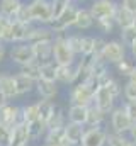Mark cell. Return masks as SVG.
Returning a JSON list of instances; mask_svg holds the SVG:
<instances>
[{
    "label": "cell",
    "mask_w": 136,
    "mask_h": 146,
    "mask_svg": "<svg viewBox=\"0 0 136 146\" xmlns=\"http://www.w3.org/2000/svg\"><path fill=\"white\" fill-rule=\"evenodd\" d=\"M27 7H29V15L33 24L49 26L55 21V9L51 0H33V2H27Z\"/></svg>",
    "instance_id": "obj_1"
},
{
    "label": "cell",
    "mask_w": 136,
    "mask_h": 146,
    "mask_svg": "<svg viewBox=\"0 0 136 146\" xmlns=\"http://www.w3.org/2000/svg\"><path fill=\"white\" fill-rule=\"evenodd\" d=\"M135 122L131 121V117L128 115V112L124 109L123 104H117L114 109L109 112L107 117V129L111 133H117V134H128L131 126Z\"/></svg>",
    "instance_id": "obj_2"
},
{
    "label": "cell",
    "mask_w": 136,
    "mask_h": 146,
    "mask_svg": "<svg viewBox=\"0 0 136 146\" xmlns=\"http://www.w3.org/2000/svg\"><path fill=\"white\" fill-rule=\"evenodd\" d=\"M78 7H80V5H77V3L73 2V3H70L65 10H61V12L55 17V21L49 24V27L53 29L55 34H68V33L73 29Z\"/></svg>",
    "instance_id": "obj_3"
},
{
    "label": "cell",
    "mask_w": 136,
    "mask_h": 146,
    "mask_svg": "<svg viewBox=\"0 0 136 146\" xmlns=\"http://www.w3.org/2000/svg\"><path fill=\"white\" fill-rule=\"evenodd\" d=\"M128 56H129V49H128V46L121 39H107V42L104 46V51H102L101 60H104L107 65L114 66L119 61L126 60Z\"/></svg>",
    "instance_id": "obj_4"
},
{
    "label": "cell",
    "mask_w": 136,
    "mask_h": 146,
    "mask_svg": "<svg viewBox=\"0 0 136 146\" xmlns=\"http://www.w3.org/2000/svg\"><path fill=\"white\" fill-rule=\"evenodd\" d=\"M78 58L68 44L67 34H56L53 39V61L56 65H73Z\"/></svg>",
    "instance_id": "obj_5"
},
{
    "label": "cell",
    "mask_w": 136,
    "mask_h": 146,
    "mask_svg": "<svg viewBox=\"0 0 136 146\" xmlns=\"http://www.w3.org/2000/svg\"><path fill=\"white\" fill-rule=\"evenodd\" d=\"M31 27L33 24H27V22H22V21H10L9 22V27L3 34L2 42L7 44V46H12V44H19V42H27V36L31 33Z\"/></svg>",
    "instance_id": "obj_6"
},
{
    "label": "cell",
    "mask_w": 136,
    "mask_h": 146,
    "mask_svg": "<svg viewBox=\"0 0 136 146\" xmlns=\"http://www.w3.org/2000/svg\"><path fill=\"white\" fill-rule=\"evenodd\" d=\"M94 90L87 85V83H77L68 87V95L67 100L70 106H83L89 107L94 104Z\"/></svg>",
    "instance_id": "obj_7"
},
{
    "label": "cell",
    "mask_w": 136,
    "mask_h": 146,
    "mask_svg": "<svg viewBox=\"0 0 136 146\" xmlns=\"http://www.w3.org/2000/svg\"><path fill=\"white\" fill-rule=\"evenodd\" d=\"M9 60L17 68L29 65L31 61H34V54H33L31 44L29 42H19V44L9 46Z\"/></svg>",
    "instance_id": "obj_8"
},
{
    "label": "cell",
    "mask_w": 136,
    "mask_h": 146,
    "mask_svg": "<svg viewBox=\"0 0 136 146\" xmlns=\"http://www.w3.org/2000/svg\"><path fill=\"white\" fill-rule=\"evenodd\" d=\"M89 10L92 12L94 19H105V17H114L119 2L117 0H90V3L87 5Z\"/></svg>",
    "instance_id": "obj_9"
},
{
    "label": "cell",
    "mask_w": 136,
    "mask_h": 146,
    "mask_svg": "<svg viewBox=\"0 0 136 146\" xmlns=\"http://www.w3.org/2000/svg\"><path fill=\"white\" fill-rule=\"evenodd\" d=\"M107 134H109V129L105 126L85 127L80 146H105L107 145Z\"/></svg>",
    "instance_id": "obj_10"
},
{
    "label": "cell",
    "mask_w": 136,
    "mask_h": 146,
    "mask_svg": "<svg viewBox=\"0 0 136 146\" xmlns=\"http://www.w3.org/2000/svg\"><path fill=\"white\" fill-rule=\"evenodd\" d=\"M0 122L10 129L14 126H17L19 122H22V107L19 104L9 102L5 107L0 109Z\"/></svg>",
    "instance_id": "obj_11"
},
{
    "label": "cell",
    "mask_w": 136,
    "mask_h": 146,
    "mask_svg": "<svg viewBox=\"0 0 136 146\" xmlns=\"http://www.w3.org/2000/svg\"><path fill=\"white\" fill-rule=\"evenodd\" d=\"M94 26H95V19H94L92 12L89 10L87 5H80L71 31H77V33H87V31H92Z\"/></svg>",
    "instance_id": "obj_12"
},
{
    "label": "cell",
    "mask_w": 136,
    "mask_h": 146,
    "mask_svg": "<svg viewBox=\"0 0 136 146\" xmlns=\"http://www.w3.org/2000/svg\"><path fill=\"white\" fill-rule=\"evenodd\" d=\"M60 90L61 87L56 83V82H49V80H37L36 82V94L39 99H44V100H56L58 95H60Z\"/></svg>",
    "instance_id": "obj_13"
},
{
    "label": "cell",
    "mask_w": 136,
    "mask_h": 146,
    "mask_svg": "<svg viewBox=\"0 0 136 146\" xmlns=\"http://www.w3.org/2000/svg\"><path fill=\"white\" fill-rule=\"evenodd\" d=\"M94 104H95L102 112H105V114L109 115V112L117 106V100L112 97V94H111L105 87H99V88L95 90V94H94Z\"/></svg>",
    "instance_id": "obj_14"
},
{
    "label": "cell",
    "mask_w": 136,
    "mask_h": 146,
    "mask_svg": "<svg viewBox=\"0 0 136 146\" xmlns=\"http://www.w3.org/2000/svg\"><path fill=\"white\" fill-rule=\"evenodd\" d=\"M55 33L49 26H41V24H33L31 33L27 36V42L34 44V42H51L55 39Z\"/></svg>",
    "instance_id": "obj_15"
},
{
    "label": "cell",
    "mask_w": 136,
    "mask_h": 146,
    "mask_svg": "<svg viewBox=\"0 0 136 146\" xmlns=\"http://www.w3.org/2000/svg\"><path fill=\"white\" fill-rule=\"evenodd\" d=\"M75 78H77V61L73 65H58L56 83L60 87H71V85H75Z\"/></svg>",
    "instance_id": "obj_16"
},
{
    "label": "cell",
    "mask_w": 136,
    "mask_h": 146,
    "mask_svg": "<svg viewBox=\"0 0 136 146\" xmlns=\"http://www.w3.org/2000/svg\"><path fill=\"white\" fill-rule=\"evenodd\" d=\"M0 92L10 100L14 102L15 99H19L17 94V87H15V80H14V73H0Z\"/></svg>",
    "instance_id": "obj_17"
},
{
    "label": "cell",
    "mask_w": 136,
    "mask_h": 146,
    "mask_svg": "<svg viewBox=\"0 0 136 146\" xmlns=\"http://www.w3.org/2000/svg\"><path fill=\"white\" fill-rule=\"evenodd\" d=\"M31 143L29 138V124L27 122H19L17 126L12 127V138H10V146H22Z\"/></svg>",
    "instance_id": "obj_18"
},
{
    "label": "cell",
    "mask_w": 136,
    "mask_h": 146,
    "mask_svg": "<svg viewBox=\"0 0 136 146\" xmlns=\"http://www.w3.org/2000/svg\"><path fill=\"white\" fill-rule=\"evenodd\" d=\"M34 54V61L37 63H46L53 60V41L51 42H34L31 44Z\"/></svg>",
    "instance_id": "obj_19"
},
{
    "label": "cell",
    "mask_w": 136,
    "mask_h": 146,
    "mask_svg": "<svg viewBox=\"0 0 136 146\" xmlns=\"http://www.w3.org/2000/svg\"><path fill=\"white\" fill-rule=\"evenodd\" d=\"M85 127L87 126H82V124H73V122H67L65 124V138L71 146H80L82 145V138H83V133H85Z\"/></svg>",
    "instance_id": "obj_20"
},
{
    "label": "cell",
    "mask_w": 136,
    "mask_h": 146,
    "mask_svg": "<svg viewBox=\"0 0 136 146\" xmlns=\"http://www.w3.org/2000/svg\"><path fill=\"white\" fill-rule=\"evenodd\" d=\"M14 80H15V87H17V94L19 97H24V95H29L36 90V82L33 78L26 76L24 73L15 72L14 73Z\"/></svg>",
    "instance_id": "obj_21"
},
{
    "label": "cell",
    "mask_w": 136,
    "mask_h": 146,
    "mask_svg": "<svg viewBox=\"0 0 136 146\" xmlns=\"http://www.w3.org/2000/svg\"><path fill=\"white\" fill-rule=\"evenodd\" d=\"M107 114L105 112H102L95 104H92V106H89L87 107V127H95V126H105V122H107Z\"/></svg>",
    "instance_id": "obj_22"
},
{
    "label": "cell",
    "mask_w": 136,
    "mask_h": 146,
    "mask_svg": "<svg viewBox=\"0 0 136 146\" xmlns=\"http://www.w3.org/2000/svg\"><path fill=\"white\" fill-rule=\"evenodd\" d=\"M24 2L26 0H0V15L9 21H14Z\"/></svg>",
    "instance_id": "obj_23"
},
{
    "label": "cell",
    "mask_w": 136,
    "mask_h": 146,
    "mask_svg": "<svg viewBox=\"0 0 136 146\" xmlns=\"http://www.w3.org/2000/svg\"><path fill=\"white\" fill-rule=\"evenodd\" d=\"M114 22H116V26H117V29L121 31V29H126V27H129V26H133L136 22V15L135 14H131L129 10H126L124 7H117V10H116V14H114Z\"/></svg>",
    "instance_id": "obj_24"
},
{
    "label": "cell",
    "mask_w": 136,
    "mask_h": 146,
    "mask_svg": "<svg viewBox=\"0 0 136 146\" xmlns=\"http://www.w3.org/2000/svg\"><path fill=\"white\" fill-rule=\"evenodd\" d=\"M67 119H68V122L85 126L87 124V107H83V106H70L68 104Z\"/></svg>",
    "instance_id": "obj_25"
},
{
    "label": "cell",
    "mask_w": 136,
    "mask_h": 146,
    "mask_svg": "<svg viewBox=\"0 0 136 146\" xmlns=\"http://www.w3.org/2000/svg\"><path fill=\"white\" fill-rule=\"evenodd\" d=\"M48 133V126L44 121L37 119V121H33L29 122V138H31V143L36 145V143H41L44 139V134Z\"/></svg>",
    "instance_id": "obj_26"
},
{
    "label": "cell",
    "mask_w": 136,
    "mask_h": 146,
    "mask_svg": "<svg viewBox=\"0 0 136 146\" xmlns=\"http://www.w3.org/2000/svg\"><path fill=\"white\" fill-rule=\"evenodd\" d=\"M67 122H68L67 109L56 104V109H55V112H53V115H51V117L48 119V122H46L48 129H60V127H65Z\"/></svg>",
    "instance_id": "obj_27"
},
{
    "label": "cell",
    "mask_w": 136,
    "mask_h": 146,
    "mask_svg": "<svg viewBox=\"0 0 136 146\" xmlns=\"http://www.w3.org/2000/svg\"><path fill=\"white\" fill-rule=\"evenodd\" d=\"M94 29L99 33V36L107 37L117 29V26H116V22H114V17H105V19H97V21H95Z\"/></svg>",
    "instance_id": "obj_28"
},
{
    "label": "cell",
    "mask_w": 136,
    "mask_h": 146,
    "mask_svg": "<svg viewBox=\"0 0 136 146\" xmlns=\"http://www.w3.org/2000/svg\"><path fill=\"white\" fill-rule=\"evenodd\" d=\"M22 121L24 122H33L39 119V106H37V100L36 102H29V104H22Z\"/></svg>",
    "instance_id": "obj_29"
},
{
    "label": "cell",
    "mask_w": 136,
    "mask_h": 146,
    "mask_svg": "<svg viewBox=\"0 0 136 146\" xmlns=\"http://www.w3.org/2000/svg\"><path fill=\"white\" fill-rule=\"evenodd\" d=\"M37 106H39V119L48 122V119L53 115V112L56 109V102L55 100H44V99H39L37 100Z\"/></svg>",
    "instance_id": "obj_30"
},
{
    "label": "cell",
    "mask_w": 136,
    "mask_h": 146,
    "mask_svg": "<svg viewBox=\"0 0 136 146\" xmlns=\"http://www.w3.org/2000/svg\"><path fill=\"white\" fill-rule=\"evenodd\" d=\"M68 44L71 48V51L75 53L77 58L82 56V41H83V33H77V31H71L67 34Z\"/></svg>",
    "instance_id": "obj_31"
},
{
    "label": "cell",
    "mask_w": 136,
    "mask_h": 146,
    "mask_svg": "<svg viewBox=\"0 0 136 146\" xmlns=\"http://www.w3.org/2000/svg\"><path fill=\"white\" fill-rule=\"evenodd\" d=\"M136 66L135 60H131L129 56L126 58V60H123V61H119L117 65H114V70H116V73L121 76V78H124V80H128V76L131 75V72H133V68Z\"/></svg>",
    "instance_id": "obj_32"
},
{
    "label": "cell",
    "mask_w": 136,
    "mask_h": 146,
    "mask_svg": "<svg viewBox=\"0 0 136 146\" xmlns=\"http://www.w3.org/2000/svg\"><path fill=\"white\" fill-rule=\"evenodd\" d=\"M105 146H135L131 141V138L128 134H117V133H111L107 134V145Z\"/></svg>",
    "instance_id": "obj_33"
},
{
    "label": "cell",
    "mask_w": 136,
    "mask_h": 146,
    "mask_svg": "<svg viewBox=\"0 0 136 146\" xmlns=\"http://www.w3.org/2000/svg\"><path fill=\"white\" fill-rule=\"evenodd\" d=\"M56 72H58V65L53 60L46 61V63H41V80L56 82Z\"/></svg>",
    "instance_id": "obj_34"
},
{
    "label": "cell",
    "mask_w": 136,
    "mask_h": 146,
    "mask_svg": "<svg viewBox=\"0 0 136 146\" xmlns=\"http://www.w3.org/2000/svg\"><path fill=\"white\" fill-rule=\"evenodd\" d=\"M17 72L24 73L26 76H29V78H33L34 82H37V80H41V63H37V61H31L29 65L21 66Z\"/></svg>",
    "instance_id": "obj_35"
},
{
    "label": "cell",
    "mask_w": 136,
    "mask_h": 146,
    "mask_svg": "<svg viewBox=\"0 0 136 146\" xmlns=\"http://www.w3.org/2000/svg\"><path fill=\"white\" fill-rule=\"evenodd\" d=\"M119 39H121L128 48L133 46L136 42V22L133 26L126 27V29H121V31H119Z\"/></svg>",
    "instance_id": "obj_36"
},
{
    "label": "cell",
    "mask_w": 136,
    "mask_h": 146,
    "mask_svg": "<svg viewBox=\"0 0 136 146\" xmlns=\"http://www.w3.org/2000/svg\"><path fill=\"white\" fill-rule=\"evenodd\" d=\"M105 88L112 94V97H114L116 100H123V82H121L117 76H114V78L105 85Z\"/></svg>",
    "instance_id": "obj_37"
},
{
    "label": "cell",
    "mask_w": 136,
    "mask_h": 146,
    "mask_svg": "<svg viewBox=\"0 0 136 146\" xmlns=\"http://www.w3.org/2000/svg\"><path fill=\"white\" fill-rule=\"evenodd\" d=\"M95 46V34H83L82 41V56H92Z\"/></svg>",
    "instance_id": "obj_38"
},
{
    "label": "cell",
    "mask_w": 136,
    "mask_h": 146,
    "mask_svg": "<svg viewBox=\"0 0 136 146\" xmlns=\"http://www.w3.org/2000/svg\"><path fill=\"white\" fill-rule=\"evenodd\" d=\"M123 100H136V83L129 82V80H124L123 83Z\"/></svg>",
    "instance_id": "obj_39"
},
{
    "label": "cell",
    "mask_w": 136,
    "mask_h": 146,
    "mask_svg": "<svg viewBox=\"0 0 136 146\" xmlns=\"http://www.w3.org/2000/svg\"><path fill=\"white\" fill-rule=\"evenodd\" d=\"M10 138H12V129L0 122V146H10Z\"/></svg>",
    "instance_id": "obj_40"
},
{
    "label": "cell",
    "mask_w": 136,
    "mask_h": 146,
    "mask_svg": "<svg viewBox=\"0 0 136 146\" xmlns=\"http://www.w3.org/2000/svg\"><path fill=\"white\" fill-rule=\"evenodd\" d=\"M105 42H107V37L95 34V46H94V53H92V56H94V58H101V56H102V51H104Z\"/></svg>",
    "instance_id": "obj_41"
},
{
    "label": "cell",
    "mask_w": 136,
    "mask_h": 146,
    "mask_svg": "<svg viewBox=\"0 0 136 146\" xmlns=\"http://www.w3.org/2000/svg\"><path fill=\"white\" fill-rule=\"evenodd\" d=\"M15 19H17V21H22V22H27V24H33V22H31V15H29L27 2H24V5H22V7H21V10L17 12Z\"/></svg>",
    "instance_id": "obj_42"
},
{
    "label": "cell",
    "mask_w": 136,
    "mask_h": 146,
    "mask_svg": "<svg viewBox=\"0 0 136 146\" xmlns=\"http://www.w3.org/2000/svg\"><path fill=\"white\" fill-rule=\"evenodd\" d=\"M121 104L124 106V109H126V112H128V115L131 117V121H133V122H136V100H131V102L123 100Z\"/></svg>",
    "instance_id": "obj_43"
},
{
    "label": "cell",
    "mask_w": 136,
    "mask_h": 146,
    "mask_svg": "<svg viewBox=\"0 0 136 146\" xmlns=\"http://www.w3.org/2000/svg\"><path fill=\"white\" fill-rule=\"evenodd\" d=\"M51 2H53V9H55V17L61 10H65L70 3H73V0H51Z\"/></svg>",
    "instance_id": "obj_44"
},
{
    "label": "cell",
    "mask_w": 136,
    "mask_h": 146,
    "mask_svg": "<svg viewBox=\"0 0 136 146\" xmlns=\"http://www.w3.org/2000/svg\"><path fill=\"white\" fill-rule=\"evenodd\" d=\"M119 5L136 15V0H119Z\"/></svg>",
    "instance_id": "obj_45"
},
{
    "label": "cell",
    "mask_w": 136,
    "mask_h": 146,
    "mask_svg": "<svg viewBox=\"0 0 136 146\" xmlns=\"http://www.w3.org/2000/svg\"><path fill=\"white\" fill-rule=\"evenodd\" d=\"M9 58V46L0 42V65H3V61Z\"/></svg>",
    "instance_id": "obj_46"
},
{
    "label": "cell",
    "mask_w": 136,
    "mask_h": 146,
    "mask_svg": "<svg viewBox=\"0 0 136 146\" xmlns=\"http://www.w3.org/2000/svg\"><path fill=\"white\" fill-rule=\"evenodd\" d=\"M9 19H5V17H2L0 15V42H2V39H3V34H5V31H7V27H9Z\"/></svg>",
    "instance_id": "obj_47"
},
{
    "label": "cell",
    "mask_w": 136,
    "mask_h": 146,
    "mask_svg": "<svg viewBox=\"0 0 136 146\" xmlns=\"http://www.w3.org/2000/svg\"><path fill=\"white\" fill-rule=\"evenodd\" d=\"M128 136L131 138V141H133V143L136 145V122L133 124V126H131V129H129V133H128Z\"/></svg>",
    "instance_id": "obj_48"
},
{
    "label": "cell",
    "mask_w": 136,
    "mask_h": 146,
    "mask_svg": "<svg viewBox=\"0 0 136 146\" xmlns=\"http://www.w3.org/2000/svg\"><path fill=\"white\" fill-rule=\"evenodd\" d=\"M128 49H129V58L135 60V63H136V42L133 44V46H129Z\"/></svg>",
    "instance_id": "obj_49"
},
{
    "label": "cell",
    "mask_w": 136,
    "mask_h": 146,
    "mask_svg": "<svg viewBox=\"0 0 136 146\" xmlns=\"http://www.w3.org/2000/svg\"><path fill=\"white\" fill-rule=\"evenodd\" d=\"M9 102H10V100H9V99H7V97H5V95L0 92V109H2V107H5Z\"/></svg>",
    "instance_id": "obj_50"
},
{
    "label": "cell",
    "mask_w": 136,
    "mask_h": 146,
    "mask_svg": "<svg viewBox=\"0 0 136 146\" xmlns=\"http://www.w3.org/2000/svg\"><path fill=\"white\" fill-rule=\"evenodd\" d=\"M128 80H129V82H133V83H136V66L133 68V72H131V75L128 76Z\"/></svg>",
    "instance_id": "obj_51"
},
{
    "label": "cell",
    "mask_w": 136,
    "mask_h": 146,
    "mask_svg": "<svg viewBox=\"0 0 136 146\" xmlns=\"http://www.w3.org/2000/svg\"><path fill=\"white\" fill-rule=\"evenodd\" d=\"M77 5H85V3H90V0H73Z\"/></svg>",
    "instance_id": "obj_52"
},
{
    "label": "cell",
    "mask_w": 136,
    "mask_h": 146,
    "mask_svg": "<svg viewBox=\"0 0 136 146\" xmlns=\"http://www.w3.org/2000/svg\"><path fill=\"white\" fill-rule=\"evenodd\" d=\"M34 146H48V145H44V143H36Z\"/></svg>",
    "instance_id": "obj_53"
},
{
    "label": "cell",
    "mask_w": 136,
    "mask_h": 146,
    "mask_svg": "<svg viewBox=\"0 0 136 146\" xmlns=\"http://www.w3.org/2000/svg\"><path fill=\"white\" fill-rule=\"evenodd\" d=\"M22 146H34L33 143H27V145H22Z\"/></svg>",
    "instance_id": "obj_54"
},
{
    "label": "cell",
    "mask_w": 136,
    "mask_h": 146,
    "mask_svg": "<svg viewBox=\"0 0 136 146\" xmlns=\"http://www.w3.org/2000/svg\"><path fill=\"white\" fill-rule=\"evenodd\" d=\"M26 2H33V0H26Z\"/></svg>",
    "instance_id": "obj_55"
},
{
    "label": "cell",
    "mask_w": 136,
    "mask_h": 146,
    "mask_svg": "<svg viewBox=\"0 0 136 146\" xmlns=\"http://www.w3.org/2000/svg\"><path fill=\"white\" fill-rule=\"evenodd\" d=\"M135 146H136V145H135Z\"/></svg>",
    "instance_id": "obj_56"
}]
</instances>
